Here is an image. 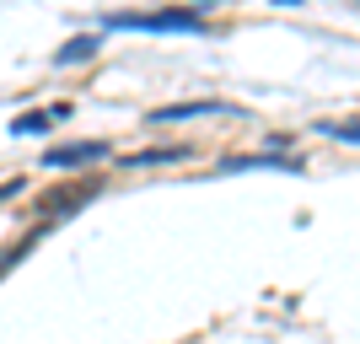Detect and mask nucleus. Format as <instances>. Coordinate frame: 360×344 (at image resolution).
I'll use <instances>...</instances> for the list:
<instances>
[{
    "label": "nucleus",
    "mask_w": 360,
    "mask_h": 344,
    "mask_svg": "<svg viewBox=\"0 0 360 344\" xmlns=\"http://www.w3.org/2000/svg\"><path fill=\"white\" fill-rule=\"evenodd\" d=\"M113 156V146L108 140H65V146H49L44 151V167H54V172H75V167H97Z\"/></svg>",
    "instance_id": "3"
},
{
    "label": "nucleus",
    "mask_w": 360,
    "mask_h": 344,
    "mask_svg": "<svg viewBox=\"0 0 360 344\" xmlns=\"http://www.w3.org/2000/svg\"><path fill=\"white\" fill-rule=\"evenodd\" d=\"M97 194H103V178H97V172L81 178V183H60V189L38 194V215H49V221H70L75 210H86Z\"/></svg>",
    "instance_id": "2"
},
{
    "label": "nucleus",
    "mask_w": 360,
    "mask_h": 344,
    "mask_svg": "<svg viewBox=\"0 0 360 344\" xmlns=\"http://www.w3.org/2000/svg\"><path fill=\"white\" fill-rule=\"evenodd\" d=\"M54 113H49V108H38V113H16L11 119V135H49V129H54Z\"/></svg>",
    "instance_id": "9"
},
{
    "label": "nucleus",
    "mask_w": 360,
    "mask_h": 344,
    "mask_svg": "<svg viewBox=\"0 0 360 344\" xmlns=\"http://www.w3.org/2000/svg\"><path fill=\"white\" fill-rule=\"evenodd\" d=\"M274 6H301V0H274Z\"/></svg>",
    "instance_id": "13"
},
{
    "label": "nucleus",
    "mask_w": 360,
    "mask_h": 344,
    "mask_svg": "<svg viewBox=\"0 0 360 344\" xmlns=\"http://www.w3.org/2000/svg\"><path fill=\"white\" fill-rule=\"evenodd\" d=\"M323 135H333V140H345V146H360V119H345V124H317Z\"/></svg>",
    "instance_id": "10"
},
{
    "label": "nucleus",
    "mask_w": 360,
    "mask_h": 344,
    "mask_svg": "<svg viewBox=\"0 0 360 344\" xmlns=\"http://www.w3.org/2000/svg\"><path fill=\"white\" fill-rule=\"evenodd\" d=\"M22 194V178H11V183H0V205H6V199H16Z\"/></svg>",
    "instance_id": "11"
},
{
    "label": "nucleus",
    "mask_w": 360,
    "mask_h": 344,
    "mask_svg": "<svg viewBox=\"0 0 360 344\" xmlns=\"http://www.w3.org/2000/svg\"><path fill=\"white\" fill-rule=\"evenodd\" d=\"M221 172H301V162L280 151H258V156H226Z\"/></svg>",
    "instance_id": "4"
},
{
    "label": "nucleus",
    "mask_w": 360,
    "mask_h": 344,
    "mask_svg": "<svg viewBox=\"0 0 360 344\" xmlns=\"http://www.w3.org/2000/svg\"><path fill=\"white\" fill-rule=\"evenodd\" d=\"M54 226H60V221H49V215H38V226H32L27 237H22V242H11V248H6V253H0V280H6V274H11L16 264H22V258H27L32 248H38V242H44L49 231H54Z\"/></svg>",
    "instance_id": "6"
},
{
    "label": "nucleus",
    "mask_w": 360,
    "mask_h": 344,
    "mask_svg": "<svg viewBox=\"0 0 360 344\" xmlns=\"http://www.w3.org/2000/svg\"><path fill=\"white\" fill-rule=\"evenodd\" d=\"M97 49H103V38L97 32H75L65 49H54V65H81V60H97Z\"/></svg>",
    "instance_id": "8"
},
{
    "label": "nucleus",
    "mask_w": 360,
    "mask_h": 344,
    "mask_svg": "<svg viewBox=\"0 0 360 344\" xmlns=\"http://www.w3.org/2000/svg\"><path fill=\"white\" fill-rule=\"evenodd\" d=\"M108 32H205V16L194 6H162V11H113L103 16Z\"/></svg>",
    "instance_id": "1"
},
{
    "label": "nucleus",
    "mask_w": 360,
    "mask_h": 344,
    "mask_svg": "<svg viewBox=\"0 0 360 344\" xmlns=\"http://www.w3.org/2000/svg\"><path fill=\"white\" fill-rule=\"evenodd\" d=\"M188 6H194V11H205V6H221V0H188Z\"/></svg>",
    "instance_id": "12"
},
{
    "label": "nucleus",
    "mask_w": 360,
    "mask_h": 344,
    "mask_svg": "<svg viewBox=\"0 0 360 344\" xmlns=\"http://www.w3.org/2000/svg\"><path fill=\"white\" fill-rule=\"evenodd\" d=\"M210 113H237L231 103H215V97H194V103H167L150 113V124H178V119H210Z\"/></svg>",
    "instance_id": "5"
},
{
    "label": "nucleus",
    "mask_w": 360,
    "mask_h": 344,
    "mask_svg": "<svg viewBox=\"0 0 360 344\" xmlns=\"http://www.w3.org/2000/svg\"><path fill=\"white\" fill-rule=\"evenodd\" d=\"M194 146H150V151H135V156H124L129 172H146V167H167V162H188Z\"/></svg>",
    "instance_id": "7"
}]
</instances>
